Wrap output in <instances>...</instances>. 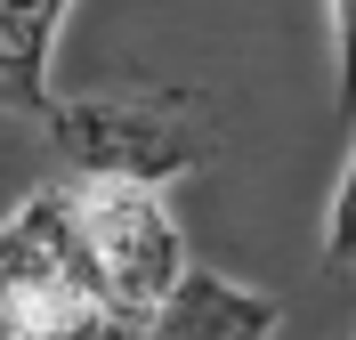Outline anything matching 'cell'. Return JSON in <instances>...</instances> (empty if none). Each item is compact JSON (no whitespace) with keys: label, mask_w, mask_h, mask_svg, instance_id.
I'll return each instance as SVG.
<instances>
[{"label":"cell","mask_w":356,"mask_h":340,"mask_svg":"<svg viewBox=\"0 0 356 340\" xmlns=\"http://www.w3.org/2000/svg\"><path fill=\"white\" fill-rule=\"evenodd\" d=\"M49 146L89 186H162L195 179L219 154L202 90H65L49 106Z\"/></svg>","instance_id":"1"},{"label":"cell","mask_w":356,"mask_h":340,"mask_svg":"<svg viewBox=\"0 0 356 340\" xmlns=\"http://www.w3.org/2000/svg\"><path fill=\"white\" fill-rule=\"evenodd\" d=\"M0 308H8V340H89L122 332L97 292V259H89V211L81 179L33 186L8 227H0ZM130 340V332H122Z\"/></svg>","instance_id":"2"},{"label":"cell","mask_w":356,"mask_h":340,"mask_svg":"<svg viewBox=\"0 0 356 340\" xmlns=\"http://www.w3.org/2000/svg\"><path fill=\"white\" fill-rule=\"evenodd\" d=\"M81 211H89V259H97L106 316L130 340H146V324L162 316V300L195 268L186 227H178L162 186H89L81 179Z\"/></svg>","instance_id":"3"},{"label":"cell","mask_w":356,"mask_h":340,"mask_svg":"<svg viewBox=\"0 0 356 340\" xmlns=\"http://www.w3.org/2000/svg\"><path fill=\"white\" fill-rule=\"evenodd\" d=\"M284 324V300L259 292V284H235L219 268H186L170 300H162V316L146 324V340H275Z\"/></svg>","instance_id":"4"},{"label":"cell","mask_w":356,"mask_h":340,"mask_svg":"<svg viewBox=\"0 0 356 340\" xmlns=\"http://www.w3.org/2000/svg\"><path fill=\"white\" fill-rule=\"evenodd\" d=\"M73 0H0V97L17 122H49L57 106V41Z\"/></svg>","instance_id":"5"},{"label":"cell","mask_w":356,"mask_h":340,"mask_svg":"<svg viewBox=\"0 0 356 340\" xmlns=\"http://www.w3.org/2000/svg\"><path fill=\"white\" fill-rule=\"evenodd\" d=\"M324 17H332V106L356 130V0H324Z\"/></svg>","instance_id":"6"},{"label":"cell","mask_w":356,"mask_h":340,"mask_svg":"<svg viewBox=\"0 0 356 340\" xmlns=\"http://www.w3.org/2000/svg\"><path fill=\"white\" fill-rule=\"evenodd\" d=\"M89 340H122V332H89Z\"/></svg>","instance_id":"7"},{"label":"cell","mask_w":356,"mask_h":340,"mask_svg":"<svg viewBox=\"0 0 356 340\" xmlns=\"http://www.w3.org/2000/svg\"><path fill=\"white\" fill-rule=\"evenodd\" d=\"M348 340H356V332H348Z\"/></svg>","instance_id":"8"}]
</instances>
